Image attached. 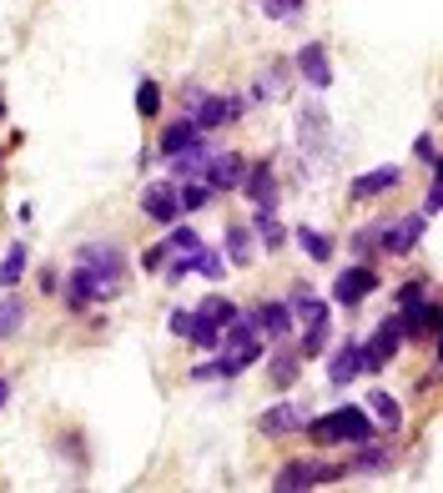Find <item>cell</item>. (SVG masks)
I'll list each match as a JSON object with an SVG mask.
<instances>
[{
  "mask_svg": "<svg viewBox=\"0 0 443 493\" xmlns=\"http://www.w3.org/2000/svg\"><path fill=\"white\" fill-rule=\"evenodd\" d=\"M21 322H26V303H21V297H0V342L15 338Z\"/></svg>",
  "mask_w": 443,
  "mask_h": 493,
  "instance_id": "cell-24",
  "label": "cell"
},
{
  "mask_svg": "<svg viewBox=\"0 0 443 493\" xmlns=\"http://www.w3.org/2000/svg\"><path fill=\"white\" fill-rule=\"evenodd\" d=\"M262 11L272 15V21H292V15L303 11V0H262Z\"/></svg>",
  "mask_w": 443,
  "mask_h": 493,
  "instance_id": "cell-35",
  "label": "cell"
},
{
  "mask_svg": "<svg viewBox=\"0 0 443 493\" xmlns=\"http://www.w3.org/2000/svg\"><path fill=\"white\" fill-rule=\"evenodd\" d=\"M207 197H212L207 181H182V187H177V207H182V212H202Z\"/></svg>",
  "mask_w": 443,
  "mask_h": 493,
  "instance_id": "cell-26",
  "label": "cell"
},
{
  "mask_svg": "<svg viewBox=\"0 0 443 493\" xmlns=\"http://www.w3.org/2000/svg\"><path fill=\"white\" fill-rule=\"evenodd\" d=\"M222 357L217 363H202L191 378H237L242 367H253L257 357H262V338H257V328H253V313H237L222 328Z\"/></svg>",
  "mask_w": 443,
  "mask_h": 493,
  "instance_id": "cell-1",
  "label": "cell"
},
{
  "mask_svg": "<svg viewBox=\"0 0 443 493\" xmlns=\"http://www.w3.org/2000/svg\"><path fill=\"white\" fill-rule=\"evenodd\" d=\"M227 257L237 267L253 262V232H247V227H227Z\"/></svg>",
  "mask_w": 443,
  "mask_h": 493,
  "instance_id": "cell-28",
  "label": "cell"
},
{
  "mask_svg": "<svg viewBox=\"0 0 443 493\" xmlns=\"http://www.w3.org/2000/svg\"><path fill=\"white\" fill-rule=\"evenodd\" d=\"M413 156L429 166V172H439V136H433V131H423V136L413 141Z\"/></svg>",
  "mask_w": 443,
  "mask_h": 493,
  "instance_id": "cell-33",
  "label": "cell"
},
{
  "mask_svg": "<svg viewBox=\"0 0 443 493\" xmlns=\"http://www.w3.org/2000/svg\"><path fill=\"white\" fill-rule=\"evenodd\" d=\"M5 398H11V383L0 378V408H5Z\"/></svg>",
  "mask_w": 443,
  "mask_h": 493,
  "instance_id": "cell-40",
  "label": "cell"
},
{
  "mask_svg": "<svg viewBox=\"0 0 443 493\" xmlns=\"http://www.w3.org/2000/svg\"><path fill=\"white\" fill-rule=\"evenodd\" d=\"M358 373H363V348H358V342H342L338 353H332L328 378H332V383H338V388H342V383H353Z\"/></svg>",
  "mask_w": 443,
  "mask_h": 493,
  "instance_id": "cell-19",
  "label": "cell"
},
{
  "mask_svg": "<svg viewBox=\"0 0 443 493\" xmlns=\"http://www.w3.org/2000/svg\"><path fill=\"white\" fill-rule=\"evenodd\" d=\"M191 272H202V277H222V257L197 247V257H191Z\"/></svg>",
  "mask_w": 443,
  "mask_h": 493,
  "instance_id": "cell-34",
  "label": "cell"
},
{
  "mask_svg": "<svg viewBox=\"0 0 443 493\" xmlns=\"http://www.w3.org/2000/svg\"><path fill=\"white\" fill-rule=\"evenodd\" d=\"M166 257H172V252H166V242H162V247H152V252L141 257V267H146V272H156V267H166Z\"/></svg>",
  "mask_w": 443,
  "mask_h": 493,
  "instance_id": "cell-37",
  "label": "cell"
},
{
  "mask_svg": "<svg viewBox=\"0 0 443 493\" xmlns=\"http://www.w3.org/2000/svg\"><path fill=\"white\" fill-rule=\"evenodd\" d=\"M348 468L342 463H317V458H292V463H282V473H278V483L272 489L278 493H303V489H317V483H332V479H342Z\"/></svg>",
  "mask_w": 443,
  "mask_h": 493,
  "instance_id": "cell-4",
  "label": "cell"
},
{
  "mask_svg": "<svg viewBox=\"0 0 443 493\" xmlns=\"http://www.w3.org/2000/svg\"><path fill=\"white\" fill-rule=\"evenodd\" d=\"M242 191L257 212H278V177H272V162H247V177H242Z\"/></svg>",
  "mask_w": 443,
  "mask_h": 493,
  "instance_id": "cell-6",
  "label": "cell"
},
{
  "mask_svg": "<svg viewBox=\"0 0 443 493\" xmlns=\"http://www.w3.org/2000/svg\"><path fill=\"white\" fill-rule=\"evenodd\" d=\"M383 463H388V453H383V448H368V453L358 458L353 468H383Z\"/></svg>",
  "mask_w": 443,
  "mask_h": 493,
  "instance_id": "cell-38",
  "label": "cell"
},
{
  "mask_svg": "<svg viewBox=\"0 0 443 493\" xmlns=\"http://www.w3.org/2000/svg\"><path fill=\"white\" fill-rule=\"evenodd\" d=\"M21 272H26V242H11V252L0 257V287L11 292L21 282Z\"/></svg>",
  "mask_w": 443,
  "mask_h": 493,
  "instance_id": "cell-22",
  "label": "cell"
},
{
  "mask_svg": "<svg viewBox=\"0 0 443 493\" xmlns=\"http://www.w3.org/2000/svg\"><path fill=\"white\" fill-rule=\"evenodd\" d=\"M303 423H307V408L303 403H278V408H267V413L257 418V428L272 433V438H278V433H297Z\"/></svg>",
  "mask_w": 443,
  "mask_h": 493,
  "instance_id": "cell-15",
  "label": "cell"
},
{
  "mask_svg": "<svg viewBox=\"0 0 443 493\" xmlns=\"http://www.w3.org/2000/svg\"><path fill=\"white\" fill-rule=\"evenodd\" d=\"M197 136H202V131H197V121H191V116H182V121H172V127L162 131L156 152H162V156H177V152H187V146H191Z\"/></svg>",
  "mask_w": 443,
  "mask_h": 493,
  "instance_id": "cell-18",
  "label": "cell"
},
{
  "mask_svg": "<svg viewBox=\"0 0 443 493\" xmlns=\"http://www.w3.org/2000/svg\"><path fill=\"white\" fill-rule=\"evenodd\" d=\"M297 71H303V81L313 91H328L332 86V66H328V51L317 46V40H307L303 51H297Z\"/></svg>",
  "mask_w": 443,
  "mask_h": 493,
  "instance_id": "cell-14",
  "label": "cell"
},
{
  "mask_svg": "<svg viewBox=\"0 0 443 493\" xmlns=\"http://www.w3.org/2000/svg\"><path fill=\"white\" fill-rule=\"evenodd\" d=\"M106 292H102V282L91 277L86 267H76V272H71V277H66V307H91V303H102Z\"/></svg>",
  "mask_w": 443,
  "mask_h": 493,
  "instance_id": "cell-16",
  "label": "cell"
},
{
  "mask_svg": "<svg viewBox=\"0 0 443 493\" xmlns=\"http://www.w3.org/2000/svg\"><path fill=\"white\" fill-rule=\"evenodd\" d=\"M368 408H373V418H378L383 433H398V428H403V408H398V398H388V392H373V398H368Z\"/></svg>",
  "mask_w": 443,
  "mask_h": 493,
  "instance_id": "cell-20",
  "label": "cell"
},
{
  "mask_svg": "<svg viewBox=\"0 0 443 493\" xmlns=\"http://www.w3.org/2000/svg\"><path fill=\"white\" fill-rule=\"evenodd\" d=\"M187 328H191V313H172V332H177V338H187Z\"/></svg>",
  "mask_w": 443,
  "mask_h": 493,
  "instance_id": "cell-39",
  "label": "cell"
},
{
  "mask_svg": "<svg viewBox=\"0 0 443 493\" xmlns=\"http://www.w3.org/2000/svg\"><path fill=\"white\" fill-rule=\"evenodd\" d=\"M197 317H207L212 328H227L232 317H237V303H227V297H207V303L197 307Z\"/></svg>",
  "mask_w": 443,
  "mask_h": 493,
  "instance_id": "cell-27",
  "label": "cell"
},
{
  "mask_svg": "<svg viewBox=\"0 0 443 493\" xmlns=\"http://www.w3.org/2000/svg\"><path fill=\"white\" fill-rule=\"evenodd\" d=\"M297 373H303V353H278L267 378H272V388H292V383H297Z\"/></svg>",
  "mask_w": 443,
  "mask_h": 493,
  "instance_id": "cell-23",
  "label": "cell"
},
{
  "mask_svg": "<svg viewBox=\"0 0 443 493\" xmlns=\"http://www.w3.org/2000/svg\"><path fill=\"white\" fill-rule=\"evenodd\" d=\"M137 111L146 116V121L162 111V86H156V81H141V86H137Z\"/></svg>",
  "mask_w": 443,
  "mask_h": 493,
  "instance_id": "cell-29",
  "label": "cell"
},
{
  "mask_svg": "<svg viewBox=\"0 0 443 493\" xmlns=\"http://www.w3.org/2000/svg\"><path fill=\"white\" fill-rule=\"evenodd\" d=\"M0 116H5V96H0Z\"/></svg>",
  "mask_w": 443,
  "mask_h": 493,
  "instance_id": "cell-41",
  "label": "cell"
},
{
  "mask_svg": "<svg viewBox=\"0 0 443 493\" xmlns=\"http://www.w3.org/2000/svg\"><path fill=\"white\" fill-rule=\"evenodd\" d=\"M378 237H383L378 247H383L388 257H408V252L418 247V237H423V216H403V222H393V227H383Z\"/></svg>",
  "mask_w": 443,
  "mask_h": 493,
  "instance_id": "cell-13",
  "label": "cell"
},
{
  "mask_svg": "<svg viewBox=\"0 0 443 493\" xmlns=\"http://www.w3.org/2000/svg\"><path fill=\"white\" fill-rule=\"evenodd\" d=\"M297 242H303V252L307 257H313V262H328V257H332V242L328 237H323V232H297Z\"/></svg>",
  "mask_w": 443,
  "mask_h": 493,
  "instance_id": "cell-31",
  "label": "cell"
},
{
  "mask_svg": "<svg viewBox=\"0 0 443 493\" xmlns=\"http://www.w3.org/2000/svg\"><path fill=\"white\" fill-rule=\"evenodd\" d=\"M76 267H86L91 277L102 282L106 297H116L121 292V282H127V257H121V247L116 242H86L76 252Z\"/></svg>",
  "mask_w": 443,
  "mask_h": 493,
  "instance_id": "cell-3",
  "label": "cell"
},
{
  "mask_svg": "<svg viewBox=\"0 0 443 493\" xmlns=\"http://www.w3.org/2000/svg\"><path fill=\"white\" fill-rule=\"evenodd\" d=\"M439 207H443V187H439V177L429 181V197H423V212L418 216H439Z\"/></svg>",
  "mask_w": 443,
  "mask_h": 493,
  "instance_id": "cell-36",
  "label": "cell"
},
{
  "mask_svg": "<svg viewBox=\"0 0 443 493\" xmlns=\"http://www.w3.org/2000/svg\"><path fill=\"white\" fill-rule=\"evenodd\" d=\"M253 328L267 332V338H288V332H292V307H288V303H262V307H253Z\"/></svg>",
  "mask_w": 443,
  "mask_h": 493,
  "instance_id": "cell-17",
  "label": "cell"
},
{
  "mask_svg": "<svg viewBox=\"0 0 443 493\" xmlns=\"http://www.w3.org/2000/svg\"><path fill=\"white\" fill-rule=\"evenodd\" d=\"M197 247H202V237H197V232H191V227H177V232H172V237H166V252H177V257L197 252Z\"/></svg>",
  "mask_w": 443,
  "mask_h": 493,
  "instance_id": "cell-32",
  "label": "cell"
},
{
  "mask_svg": "<svg viewBox=\"0 0 443 493\" xmlns=\"http://www.w3.org/2000/svg\"><path fill=\"white\" fill-rule=\"evenodd\" d=\"M207 187L212 191H237L242 187V177H247V156L242 152H217V156H207Z\"/></svg>",
  "mask_w": 443,
  "mask_h": 493,
  "instance_id": "cell-10",
  "label": "cell"
},
{
  "mask_svg": "<svg viewBox=\"0 0 443 493\" xmlns=\"http://www.w3.org/2000/svg\"><path fill=\"white\" fill-rule=\"evenodd\" d=\"M378 292V272L373 267H348V272H338V282H332V303L338 307H358L363 297H373Z\"/></svg>",
  "mask_w": 443,
  "mask_h": 493,
  "instance_id": "cell-5",
  "label": "cell"
},
{
  "mask_svg": "<svg viewBox=\"0 0 443 493\" xmlns=\"http://www.w3.org/2000/svg\"><path fill=\"white\" fill-rule=\"evenodd\" d=\"M166 162H172V172H177L182 181H187V177H202V172H207V152H202V146H197V141H191L187 152L166 156Z\"/></svg>",
  "mask_w": 443,
  "mask_h": 493,
  "instance_id": "cell-21",
  "label": "cell"
},
{
  "mask_svg": "<svg viewBox=\"0 0 443 493\" xmlns=\"http://www.w3.org/2000/svg\"><path fill=\"white\" fill-rule=\"evenodd\" d=\"M237 116H242V101H237V96H207V91H202V101L191 106V121H197V131L232 127Z\"/></svg>",
  "mask_w": 443,
  "mask_h": 493,
  "instance_id": "cell-9",
  "label": "cell"
},
{
  "mask_svg": "<svg viewBox=\"0 0 443 493\" xmlns=\"http://www.w3.org/2000/svg\"><path fill=\"white\" fill-rule=\"evenodd\" d=\"M398 181H403V172H398V166H378V172H363V177L348 187V197H353V202H373V197L398 191Z\"/></svg>",
  "mask_w": 443,
  "mask_h": 493,
  "instance_id": "cell-12",
  "label": "cell"
},
{
  "mask_svg": "<svg viewBox=\"0 0 443 493\" xmlns=\"http://www.w3.org/2000/svg\"><path fill=\"white\" fill-rule=\"evenodd\" d=\"M141 212L152 216V222H177V216H182L177 181H152V187L141 191Z\"/></svg>",
  "mask_w": 443,
  "mask_h": 493,
  "instance_id": "cell-11",
  "label": "cell"
},
{
  "mask_svg": "<svg viewBox=\"0 0 443 493\" xmlns=\"http://www.w3.org/2000/svg\"><path fill=\"white\" fill-rule=\"evenodd\" d=\"M398 328H403V338H433L439 332V303L429 292L413 303H398Z\"/></svg>",
  "mask_w": 443,
  "mask_h": 493,
  "instance_id": "cell-7",
  "label": "cell"
},
{
  "mask_svg": "<svg viewBox=\"0 0 443 493\" xmlns=\"http://www.w3.org/2000/svg\"><path fill=\"white\" fill-rule=\"evenodd\" d=\"M253 237L262 242L267 252H272V247H282V237H288V232H282V222L272 212H257V222H253Z\"/></svg>",
  "mask_w": 443,
  "mask_h": 493,
  "instance_id": "cell-25",
  "label": "cell"
},
{
  "mask_svg": "<svg viewBox=\"0 0 443 493\" xmlns=\"http://www.w3.org/2000/svg\"><path fill=\"white\" fill-rule=\"evenodd\" d=\"M398 342H403V328H398V317H383L378 332H373V342L363 348V373H383V367L393 363V353H398Z\"/></svg>",
  "mask_w": 443,
  "mask_h": 493,
  "instance_id": "cell-8",
  "label": "cell"
},
{
  "mask_svg": "<svg viewBox=\"0 0 443 493\" xmlns=\"http://www.w3.org/2000/svg\"><path fill=\"white\" fill-rule=\"evenodd\" d=\"M313 443H373V418L363 408H332L328 418H307L303 423Z\"/></svg>",
  "mask_w": 443,
  "mask_h": 493,
  "instance_id": "cell-2",
  "label": "cell"
},
{
  "mask_svg": "<svg viewBox=\"0 0 443 493\" xmlns=\"http://www.w3.org/2000/svg\"><path fill=\"white\" fill-rule=\"evenodd\" d=\"M187 338L197 342V348H217L222 328H212V322H207V317H197V307H191V328H187Z\"/></svg>",
  "mask_w": 443,
  "mask_h": 493,
  "instance_id": "cell-30",
  "label": "cell"
}]
</instances>
